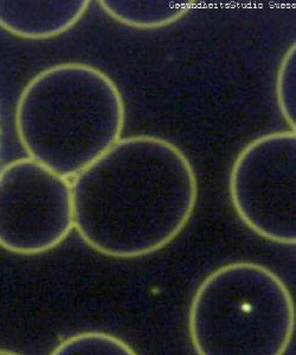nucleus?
Returning <instances> with one entry per match:
<instances>
[{
  "instance_id": "0eeeda50",
  "label": "nucleus",
  "mask_w": 296,
  "mask_h": 355,
  "mask_svg": "<svg viewBox=\"0 0 296 355\" xmlns=\"http://www.w3.org/2000/svg\"><path fill=\"white\" fill-rule=\"evenodd\" d=\"M98 4L119 24L138 30L170 26L195 6L187 0H101Z\"/></svg>"
},
{
  "instance_id": "1a4fd4ad",
  "label": "nucleus",
  "mask_w": 296,
  "mask_h": 355,
  "mask_svg": "<svg viewBox=\"0 0 296 355\" xmlns=\"http://www.w3.org/2000/svg\"><path fill=\"white\" fill-rule=\"evenodd\" d=\"M275 95L281 116L290 130H295L296 122V45L284 53L277 69Z\"/></svg>"
},
{
  "instance_id": "20e7f679",
  "label": "nucleus",
  "mask_w": 296,
  "mask_h": 355,
  "mask_svg": "<svg viewBox=\"0 0 296 355\" xmlns=\"http://www.w3.org/2000/svg\"><path fill=\"white\" fill-rule=\"evenodd\" d=\"M229 197L249 230L280 245L296 243V133L256 137L234 160Z\"/></svg>"
},
{
  "instance_id": "39448f33",
  "label": "nucleus",
  "mask_w": 296,
  "mask_h": 355,
  "mask_svg": "<svg viewBox=\"0 0 296 355\" xmlns=\"http://www.w3.org/2000/svg\"><path fill=\"white\" fill-rule=\"evenodd\" d=\"M73 230L71 182L30 157L0 170V248L36 256L56 249Z\"/></svg>"
},
{
  "instance_id": "423d86ee",
  "label": "nucleus",
  "mask_w": 296,
  "mask_h": 355,
  "mask_svg": "<svg viewBox=\"0 0 296 355\" xmlns=\"http://www.w3.org/2000/svg\"><path fill=\"white\" fill-rule=\"evenodd\" d=\"M89 5L88 0H0V28L30 41L50 40L78 24Z\"/></svg>"
},
{
  "instance_id": "6e6552de",
  "label": "nucleus",
  "mask_w": 296,
  "mask_h": 355,
  "mask_svg": "<svg viewBox=\"0 0 296 355\" xmlns=\"http://www.w3.org/2000/svg\"><path fill=\"white\" fill-rule=\"evenodd\" d=\"M50 355H139L116 335L106 331H81L57 345Z\"/></svg>"
},
{
  "instance_id": "7ed1b4c3",
  "label": "nucleus",
  "mask_w": 296,
  "mask_h": 355,
  "mask_svg": "<svg viewBox=\"0 0 296 355\" xmlns=\"http://www.w3.org/2000/svg\"><path fill=\"white\" fill-rule=\"evenodd\" d=\"M187 327L197 355H284L295 331V304L272 269L227 263L199 284Z\"/></svg>"
},
{
  "instance_id": "9d476101",
  "label": "nucleus",
  "mask_w": 296,
  "mask_h": 355,
  "mask_svg": "<svg viewBox=\"0 0 296 355\" xmlns=\"http://www.w3.org/2000/svg\"><path fill=\"white\" fill-rule=\"evenodd\" d=\"M0 355H21L15 351H10V349H3L0 348Z\"/></svg>"
},
{
  "instance_id": "f03ea898",
  "label": "nucleus",
  "mask_w": 296,
  "mask_h": 355,
  "mask_svg": "<svg viewBox=\"0 0 296 355\" xmlns=\"http://www.w3.org/2000/svg\"><path fill=\"white\" fill-rule=\"evenodd\" d=\"M125 123L116 83L81 62L42 70L17 103V135L28 157L69 180L121 139Z\"/></svg>"
},
{
  "instance_id": "f257e3e1",
  "label": "nucleus",
  "mask_w": 296,
  "mask_h": 355,
  "mask_svg": "<svg viewBox=\"0 0 296 355\" xmlns=\"http://www.w3.org/2000/svg\"><path fill=\"white\" fill-rule=\"evenodd\" d=\"M70 182L73 229L110 259H140L166 248L186 227L198 199L186 154L155 135L121 137Z\"/></svg>"
}]
</instances>
